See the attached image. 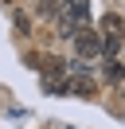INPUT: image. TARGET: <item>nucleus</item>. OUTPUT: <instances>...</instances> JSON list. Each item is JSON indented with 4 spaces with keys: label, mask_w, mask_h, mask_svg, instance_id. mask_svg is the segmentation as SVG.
I'll return each mask as SVG.
<instances>
[{
    "label": "nucleus",
    "mask_w": 125,
    "mask_h": 129,
    "mask_svg": "<svg viewBox=\"0 0 125 129\" xmlns=\"http://www.w3.org/2000/svg\"><path fill=\"white\" fill-rule=\"evenodd\" d=\"M102 35H106V39H121L125 35V20L117 16V12H109V16L102 20Z\"/></svg>",
    "instance_id": "nucleus-2"
},
{
    "label": "nucleus",
    "mask_w": 125,
    "mask_h": 129,
    "mask_svg": "<svg viewBox=\"0 0 125 129\" xmlns=\"http://www.w3.org/2000/svg\"><path fill=\"white\" fill-rule=\"evenodd\" d=\"M102 74H106V82H113V86H125V63H117V59H106Z\"/></svg>",
    "instance_id": "nucleus-3"
},
{
    "label": "nucleus",
    "mask_w": 125,
    "mask_h": 129,
    "mask_svg": "<svg viewBox=\"0 0 125 129\" xmlns=\"http://www.w3.org/2000/svg\"><path fill=\"white\" fill-rule=\"evenodd\" d=\"M102 47H106V39H102V31H94V27H82V31L74 35V51H78V59H98Z\"/></svg>",
    "instance_id": "nucleus-1"
}]
</instances>
